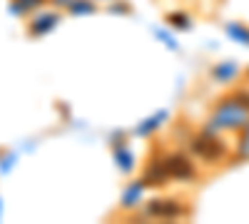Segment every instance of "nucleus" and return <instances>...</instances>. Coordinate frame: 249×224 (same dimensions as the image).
Returning <instances> with one entry per match:
<instances>
[{
	"label": "nucleus",
	"mask_w": 249,
	"mask_h": 224,
	"mask_svg": "<svg viewBox=\"0 0 249 224\" xmlns=\"http://www.w3.org/2000/svg\"><path fill=\"white\" fill-rule=\"evenodd\" d=\"M195 150H197L204 159H217V157L224 152L222 142H219V139H210V137H202V139H197V142H195Z\"/></svg>",
	"instance_id": "7ed1b4c3"
},
{
	"label": "nucleus",
	"mask_w": 249,
	"mask_h": 224,
	"mask_svg": "<svg viewBox=\"0 0 249 224\" xmlns=\"http://www.w3.org/2000/svg\"><path fill=\"white\" fill-rule=\"evenodd\" d=\"M247 107H239V103H234V100H224V103L219 105V110H217V115H214V127L219 125V127H239V125H244V117H247V112H244Z\"/></svg>",
	"instance_id": "f257e3e1"
},
{
	"label": "nucleus",
	"mask_w": 249,
	"mask_h": 224,
	"mask_svg": "<svg viewBox=\"0 0 249 224\" xmlns=\"http://www.w3.org/2000/svg\"><path fill=\"white\" fill-rule=\"evenodd\" d=\"M242 150H244V152L249 155V135H247V139H244V145H242Z\"/></svg>",
	"instance_id": "20e7f679"
},
{
	"label": "nucleus",
	"mask_w": 249,
	"mask_h": 224,
	"mask_svg": "<svg viewBox=\"0 0 249 224\" xmlns=\"http://www.w3.org/2000/svg\"><path fill=\"white\" fill-rule=\"evenodd\" d=\"M164 172L172 174V177H179V179H187V177H192V174H195L190 162H187L184 157H177V155L164 162Z\"/></svg>",
	"instance_id": "f03ea898"
}]
</instances>
